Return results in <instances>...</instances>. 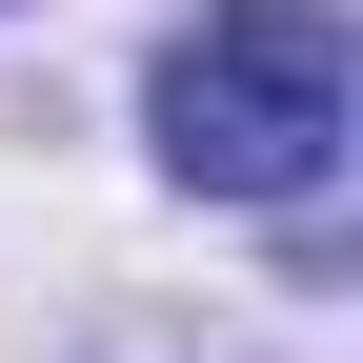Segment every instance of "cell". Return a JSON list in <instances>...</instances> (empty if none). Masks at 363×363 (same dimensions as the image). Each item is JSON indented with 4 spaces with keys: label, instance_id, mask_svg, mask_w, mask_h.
<instances>
[{
    "label": "cell",
    "instance_id": "obj_1",
    "mask_svg": "<svg viewBox=\"0 0 363 363\" xmlns=\"http://www.w3.org/2000/svg\"><path fill=\"white\" fill-rule=\"evenodd\" d=\"M142 121H162V162L202 182V202H323L343 182V121H363L343 21L323 0H202V21L162 40Z\"/></svg>",
    "mask_w": 363,
    "mask_h": 363
}]
</instances>
